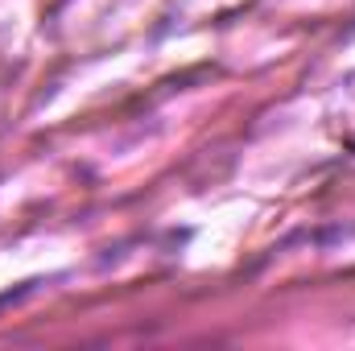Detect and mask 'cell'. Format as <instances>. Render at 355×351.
Masks as SVG:
<instances>
[{
  "mask_svg": "<svg viewBox=\"0 0 355 351\" xmlns=\"http://www.w3.org/2000/svg\"><path fill=\"white\" fill-rule=\"evenodd\" d=\"M327 132L355 153V71L335 87L331 103H327Z\"/></svg>",
  "mask_w": 355,
  "mask_h": 351,
  "instance_id": "1",
  "label": "cell"
}]
</instances>
